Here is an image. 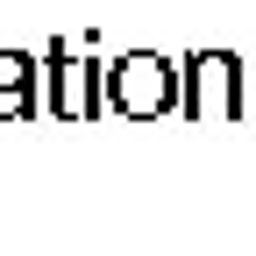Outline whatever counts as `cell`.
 I'll use <instances>...</instances> for the list:
<instances>
[{"label": "cell", "mask_w": 256, "mask_h": 256, "mask_svg": "<svg viewBox=\"0 0 256 256\" xmlns=\"http://www.w3.org/2000/svg\"><path fill=\"white\" fill-rule=\"evenodd\" d=\"M36 78H43V107H50V114H72V121L107 114V107H100V57H78L72 43H50Z\"/></svg>", "instance_id": "obj_3"}, {"label": "cell", "mask_w": 256, "mask_h": 256, "mask_svg": "<svg viewBox=\"0 0 256 256\" xmlns=\"http://www.w3.org/2000/svg\"><path fill=\"white\" fill-rule=\"evenodd\" d=\"M28 114H36V57L0 50V121H28Z\"/></svg>", "instance_id": "obj_4"}, {"label": "cell", "mask_w": 256, "mask_h": 256, "mask_svg": "<svg viewBox=\"0 0 256 256\" xmlns=\"http://www.w3.org/2000/svg\"><path fill=\"white\" fill-rule=\"evenodd\" d=\"M178 114L185 121H235L242 114V57L192 50L178 64Z\"/></svg>", "instance_id": "obj_2"}, {"label": "cell", "mask_w": 256, "mask_h": 256, "mask_svg": "<svg viewBox=\"0 0 256 256\" xmlns=\"http://www.w3.org/2000/svg\"><path fill=\"white\" fill-rule=\"evenodd\" d=\"M100 107H114L121 121H164L178 107V64L156 50H121L114 64H100Z\"/></svg>", "instance_id": "obj_1"}]
</instances>
